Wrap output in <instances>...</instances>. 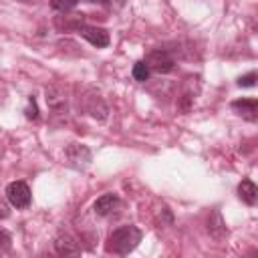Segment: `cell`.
<instances>
[{
  "label": "cell",
  "instance_id": "obj_4",
  "mask_svg": "<svg viewBox=\"0 0 258 258\" xmlns=\"http://www.w3.org/2000/svg\"><path fill=\"white\" fill-rule=\"evenodd\" d=\"M79 32H81V36L85 38V40H89L93 46H97V48H105V46H109V42H111V36H109V32L105 30V28H101V26H81L79 28Z\"/></svg>",
  "mask_w": 258,
  "mask_h": 258
},
{
  "label": "cell",
  "instance_id": "obj_15",
  "mask_svg": "<svg viewBox=\"0 0 258 258\" xmlns=\"http://www.w3.org/2000/svg\"><path fill=\"white\" fill-rule=\"evenodd\" d=\"M26 119H32V121H36L38 119V107H36V101H34V97H30L28 99V107H26Z\"/></svg>",
  "mask_w": 258,
  "mask_h": 258
},
{
  "label": "cell",
  "instance_id": "obj_6",
  "mask_svg": "<svg viewBox=\"0 0 258 258\" xmlns=\"http://www.w3.org/2000/svg\"><path fill=\"white\" fill-rule=\"evenodd\" d=\"M232 111L242 119L254 123L258 119V101L256 99H238L232 103Z\"/></svg>",
  "mask_w": 258,
  "mask_h": 258
},
{
  "label": "cell",
  "instance_id": "obj_10",
  "mask_svg": "<svg viewBox=\"0 0 258 258\" xmlns=\"http://www.w3.org/2000/svg\"><path fill=\"white\" fill-rule=\"evenodd\" d=\"M238 196H240V200L244 204L254 206L256 200H258V187H256V183L252 179H242L240 185H238Z\"/></svg>",
  "mask_w": 258,
  "mask_h": 258
},
{
  "label": "cell",
  "instance_id": "obj_18",
  "mask_svg": "<svg viewBox=\"0 0 258 258\" xmlns=\"http://www.w3.org/2000/svg\"><path fill=\"white\" fill-rule=\"evenodd\" d=\"M0 248L2 250H8L10 248V234L4 232V230H0Z\"/></svg>",
  "mask_w": 258,
  "mask_h": 258
},
{
  "label": "cell",
  "instance_id": "obj_5",
  "mask_svg": "<svg viewBox=\"0 0 258 258\" xmlns=\"http://www.w3.org/2000/svg\"><path fill=\"white\" fill-rule=\"evenodd\" d=\"M67 159H69V163H71L73 167L83 169V167L91 161V151H89V147L83 145V143H71V145L67 147Z\"/></svg>",
  "mask_w": 258,
  "mask_h": 258
},
{
  "label": "cell",
  "instance_id": "obj_11",
  "mask_svg": "<svg viewBox=\"0 0 258 258\" xmlns=\"http://www.w3.org/2000/svg\"><path fill=\"white\" fill-rule=\"evenodd\" d=\"M46 103L50 109L54 111H60L67 107V99H64V93L58 89V87H48L46 89Z\"/></svg>",
  "mask_w": 258,
  "mask_h": 258
},
{
  "label": "cell",
  "instance_id": "obj_13",
  "mask_svg": "<svg viewBox=\"0 0 258 258\" xmlns=\"http://www.w3.org/2000/svg\"><path fill=\"white\" fill-rule=\"evenodd\" d=\"M131 75H133V79H135V81L145 83V81L149 79V67H147L143 60H139V62H135V64H133Z\"/></svg>",
  "mask_w": 258,
  "mask_h": 258
},
{
  "label": "cell",
  "instance_id": "obj_7",
  "mask_svg": "<svg viewBox=\"0 0 258 258\" xmlns=\"http://www.w3.org/2000/svg\"><path fill=\"white\" fill-rule=\"evenodd\" d=\"M54 250H56V254H60V256H77V254H81L79 242H77L71 234H67V232H60V234L54 238Z\"/></svg>",
  "mask_w": 258,
  "mask_h": 258
},
{
  "label": "cell",
  "instance_id": "obj_12",
  "mask_svg": "<svg viewBox=\"0 0 258 258\" xmlns=\"http://www.w3.org/2000/svg\"><path fill=\"white\" fill-rule=\"evenodd\" d=\"M87 111L95 117V119H99V121H105L107 119V113H109V109H107V105L101 101V97L97 95V97H91L89 99V105H87Z\"/></svg>",
  "mask_w": 258,
  "mask_h": 258
},
{
  "label": "cell",
  "instance_id": "obj_8",
  "mask_svg": "<svg viewBox=\"0 0 258 258\" xmlns=\"http://www.w3.org/2000/svg\"><path fill=\"white\" fill-rule=\"evenodd\" d=\"M208 232L216 240H224L228 236V228H226V222H224L220 210H212L210 212V216H208Z\"/></svg>",
  "mask_w": 258,
  "mask_h": 258
},
{
  "label": "cell",
  "instance_id": "obj_2",
  "mask_svg": "<svg viewBox=\"0 0 258 258\" xmlns=\"http://www.w3.org/2000/svg\"><path fill=\"white\" fill-rule=\"evenodd\" d=\"M6 200L10 206L24 210L30 204V187L24 181H12L6 185Z\"/></svg>",
  "mask_w": 258,
  "mask_h": 258
},
{
  "label": "cell",
  "instance_id": "obj_1",
  "mask_svg": "<svg viewBox=\"0 0 258 258\" xmlns=\"http://www.w3.org/2000/svg\"><path fill=\"white\" fill-rule=\"evenodd\" d=\"M139 242H141V230L133 224H127V226H121V228H117L109 234L105 250L109 254L125 256L129 252H133Z\"/></svg>",
  "mask_w": 258,
  "mask_h": 258
},
{
  "label": "cell",
  "instance_id": "obj_17",
  "mask_svg": "<svg viewBox=\"0 0 258 258\" xmlns=\"http://www.w3.org/2000/svg\"><path fill=\"white\" fill-rule=\"evenodd\" d=\"M91 2H99V4H105L109 8H121V6H125V0H91Z\"/></svg>",
  "mask_w": 258,
  "mask_h": 258
},
{
  "label": "cell",
  "instance_id": "obj_9",
  "mask_svg": "<svg viewBox=\"0 0 258 258\" xmlns=\"http://www.w3.org/2000/svg\"><path fill=\"white\" fill-rule=\"evenodd\" d=\"M93 208H95L97 216H109L119 208V198H117V194H103L95 200Z\"/></svg>",
  "mask_w": 258,
  "mask_h": 258
},
{
  "label": "cell",
  "instance_id": "obj_3",
  "mask_svg": "<svg viewBox=\"0 0 258 258\" xmlns=\"http://www.w3.org/2000/svg\"><path fill=\"white\" fill-rule=\"evenodd\" d=\"M143 62L149 67V71H155V73H169V71H173V67H175L173 56H171L167 50H163V48L151 50V52L145 56Z\"/></svg>",
  "mask_w": 258,
  "mask_h": 258
},
{
  "label": "cell",
  "instance_id": "obj_16",
  "mask_svg": "<svg viewBox=\"0 0 258 258\" xmlns=\"http://www.w3.org/2000/svg\"><path fill=\"white\" fill-rule=\"evenodd\" d=\"M256 85V73H248V75H242L238 79V87H254Z\"/></svg>",
  "mask_w": 258,
  "mask_h": 258
},
{
  "label": "cell",
  "instance_id": "obj_14",
  "mask_svg": "<svg viewBox=\"0 0 258 258\" xmlns=\"http://www.w3.org/2000/svg\"><path fill=\"white\" fill-rule=\"evenodd\" d=\"M79 0H50V8L52 10H58V12H69L77 6Z\"/></svg>",
  "mask_w": 258,
  "mask_h": 258
},
{
  "label": "cell",
  "instance_id": "obj_19",
  "mask_svg": "<svg viewBox=\"0 0 258 258\" xmlns=\"http://www.w3.org/2000/svg\"><path fill=\"white\" fill-rule=\"evenodd\" d=\"M8 214H10V210H8V204L0 200V220H6V218H8Z\"/></svg>",
  "mask_w": 258,
  "mask_h": 258
}]
</instances>
